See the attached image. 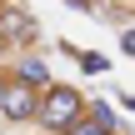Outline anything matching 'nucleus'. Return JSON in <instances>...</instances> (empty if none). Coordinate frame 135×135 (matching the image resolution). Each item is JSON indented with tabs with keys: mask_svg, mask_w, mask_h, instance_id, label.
I'll use <instances>...</instances> for the list:
<instances>
[{
	"mask_svg": "<svg viewBox=\"0 0 135 135\" xmlns=\"http://www.w3.org/2000/svg\"><path fill=\"white\" fill-rule=\"evenodd\" d=\"M85 110H90V100L80 95V85L55 80L50 90H40V115H35V125H40L45 135H65L70 125L85 120Z\"/></svg>",
	"mask_w": 135,
	"mask_h": 135,
	"instance_id": "1",
	"label": "nucleus"
},
{
	"mask_svg": "<svg viewBox=\"0 0 135 135\" xmlns=\"http://www.w3.org/2000/svg\"><path fill=\"white\" fill-rule=\"evenodd\" d=\"M0 35H5V45H15V55H25V50H40V20L25 10V5H0Z\"/></svg>",
	"mask_w": 135,
	"mask_h": 135,
	"instance_id": "2",
	"label": "nucleus"
},
{
	"mask_svg": "<svg viewBox=\"0 0 135 135\" xmlns=\"http://www.w3.org/2000/svg\"><path fill=\"white\" fill-rule=\"evenodd\" d=\"M35 115H40V90H30V85H20V80H10V75H5L0 120H10V125H35Z\"/></svg>",
	"mask_w": 135,
	"mask_h": 135,
	"instance_id": "3",
	"label": "nucleus"
},
{
	"mask_svg": "<svg viewBox=\"0 0 135 135\" xmlns=\"http://www.w3.org/2000/svg\"><path fill=\"white\" fill-rule=\"evenodd\" d=\"M5 75H10V80H20V85H30V90H50V85H55V70H50V60H45L40 50L15 55Z\"/></svg>",
	"mask_w": 135,
	"mask_h": 135,
	"instance_id": "4",
	"label": "nucleus"
},
{
	"mask_svg": "<svg viewBox=\"0 0 135 135\" xmlns=\"http://www.w3.org/2000/svg\"><path fill=\"white\" fill-rule=\"evenodd\" d=\"M85 115H90L95 125H105V130H120V135H125V120H120V110H115L110 100H90V110H85Z\"/></svg>",
	"mask_w": 135,
	"mask_h": 135,
	"instance_id": "5",
	"label": "nucleus"
},
{
	"mask_svg": "<svg viewBox=\"0 0 135 135\" xmlns=\"http://www.w3.org/2000/svg\"><path fill=\"white\" fill-rule=\"evenodd\" d=\"M75 65H80L85 75H105V70H110V60H105L100 50H80V60H75Z\"/></svg>",
	"mask_w": 135,
	"mask_h": 135,
	"instance_id": "6",
	"label": "nucleus"
},
{
	"mask_svg": "<svg viewBox=\"0 0 135 135\" xmlns=\"http://www.w3.org/2000/svg\"><path fill=\"white\" fill-rule=\"evenodd\" d=\"M65 135H120V130H105V125H95V120L85 115L80 125H70V130H65Z\"/></svg>",
	"mask_w": 135,
	"mask_h": 135,
	"instance_id": "7",
	"label": "nucleus"
},
{
	"mask_svg": "<svg viewBox=\"0 0 135 135\" xmlns=\"http://www.w3.org/2000/svg\"><path fill=\"white\" fill-rule=\"evenodd\" d=\"M120 55H125V60H135V25H125V30H120Z\"/></svg>",
	"mask_w": 135,
	"mask_h": 135,
	"instance_id": "8",
	"label": "nucleus"
},
{
	"mask_svg": "<svg viewBox=\"0 0 135 135\" xmlns=\"http://www.w3.org/2000/svg\"><path fill=\"white\" fill-rule=\"evenodd\" d=\"M70 10H80V15H95V0H65Z\"/></svg>",
	"mask_w": 135,
	"mask_h": 135,
	"instance_id": "9",
	"label": "nucleus"
},
{
	"mask_svg": "<svg viewBox=\"0 0 135 135\" xmlns=\"http://www.w3.org/2000/svg\"><path fill=\"white\" fill-rule=\"evenodd\" d=\"M125 110H130V115H135V95H125Z\"/></svg>",
	"mask_w": 135,
	"mask_h": 135,
	"instance_id": "10",
	"label": "nucleus"
},
{
	"mask_svg": "<svg viewBox=\"0 0 135 135\" xmlns=\"http://www.w3.org/2000/svg\"><path fill=\"white\" fill-rule=\"evenodd\" d=\"M0 95H5V70H0Z\"/></svg>",
	"mask_w": 135,
	"mask_h": 135,
	"instance_id": "11",
	"label": "nucleus"
},
{
	"mask_svg": "<svg viewBox=\"0 0 135 135\" xmlns=\"http://www.w3.org/2000/svg\"><path fill=\"white\" fill-rule=\"evenodd\" d=\"M5 50H10V45H5V35H0V55H5Z\"/></svg>",
	"mask_w": 135,
	"mask_h": 135,
	"instance_id": "12",
	"label": "nucleus"
}]
</instances>
